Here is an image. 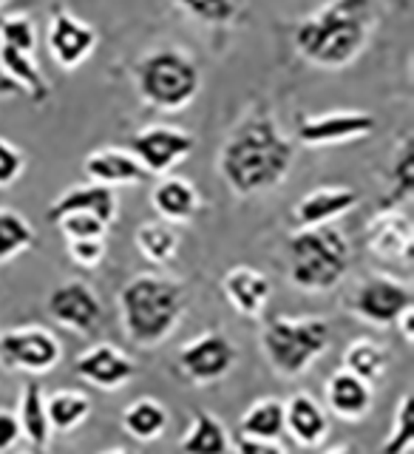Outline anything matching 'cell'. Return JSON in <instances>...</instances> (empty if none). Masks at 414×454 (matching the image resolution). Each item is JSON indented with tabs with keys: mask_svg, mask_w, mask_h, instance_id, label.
<instances>
[{
	"mask_svg": "<svg viewBox=\"0 0 414 454\" xmlns=\"http://www.w3.org/2000/svg\"><path fill=\"white\" fill-rule=\"evenodd\" d=\"M74 375L99 392H117L134 380L137 364L117 344L99 340V344H91L74 358Z\"/></svg>",
	"mask_w": 414,
	"mask_h": 454,
	"instance_id": "7c38bea8",
	"label": "cell"
},
{
	"mask_svg": "<svg viewBox=\"0 0 414 454\" xmlns=\"http://www.w3.org/2000/svg\"><path fill=\"white\" fill-rule=\"evenodd\" d=\"M46 312L57 326L77 335H94L105 318L97 290L85 281L57 284L46 298Z\"/></svg>",
	"mask_w": 414,
	"mask_h": 454,
	"instance_id": "30bf717a",
	"label": "cell"
},
{
	"mask_svg": "<svg viewBox=\"0 0 414 454\" xmlns=\"http://www.w3.org/2000/svg\"><path fill=\"white\" fill-rule=\"evenodd\" d=\"M414 449V397L403 392L397 397L389 432L380 443V454H409Z\"/></svg>",
	"mask_w": 414,
	"mask_h": 454,
	"instance_id": "d6a6232c",
	"label": "cell"
},
{
	"mask_svg": "<svg viewBox=\"0 0 414 454\" xmlns=\"http://www.w3.org/2000/svg\"><path fill=\"white\" fill-rule=\"evenodd\" d=\"M0 46L18 49L26 54H35L37 46V32H35V20L28 14H6L0 18Z\"/></svg>",
	"mask_w": 414,
	"mask_h": 454,
	"instance_id": "836d02e7",
	"label": "cell"
},
{
	"mask_svg": "<svg viewBox=\"0 0 414 454\" xmlns=\"http://www.w3.org/2000/svg\"><path fill=\"white\" fill-rule=\"evenodd\" d=\"M262 352L278 378H301L332 344V326L318 316H273L259 335Z\"/></svg>",
	"mask_w": 414,
	"mask_h": 454,
	"instance_id": "5b68a950",
	"label": "cell"
},
{
	"mask_svg": "<svg viewBox=\"0 0 414 454\" xmlns=\"http://www.w3.org/2000/svg\"><path fill=\"white\" fill-rule=\"evenodd\" d=\"M324 454H358L352 446H335V449H326Z\"/></svg>",
	"mask_w": 414,
	"mask_h": 454,
	"instance_id": "7bdbcfd3",
	"label": "cell"
},
{
	"mask_svg": "<svg viewBox=\"0 0 414 454\" xmlns=\"http://www.w3.org/2000/svg\"><path fill=\"white\" fill-rule=\"evenodd\" d=\"M151 205L160 213V219L168 224L191 222L199 207H202V196H199L196 184L184 176H160V182L151 191Z\"/></svg>",
	"mask_w": 414,
	"mask_h": 454,
	"instance_id": "7402d4cb",
	"label": "cell"
},
{
	"mask_svg": "<svg viewBox=\"0 0 414 454\" xmlns=\"http://www.w3.org/2000/svg\"><path fill=\"white\" fill-rule=\"evenodd\" d=\"M284 434L301 449H318L330 437V411L309 392H295L284 401Z\"/></svg>",
	"mask_w": 414,
	"mask_h": 454,
	"instance_id": "ac0fdd59",
	"label": "cell"
},
{
	"mask_svg": "<svg viewBox=\"0 0 414 454\" xmlns=\"http://www.w3.org/2000/svg\"><path fill=\"white\" fill-rule=\"evenodd\" d=\"M4 4H6V0H0V6H4Z\"/></svg>",
	"mask_w": 414,
	"mask_h": 454,
	"instance_id": "f6af8a7d",
	"label": "cell"
},
{
	"mask_svg": "<svg viewBox=\"0 0 414 454\" xmlns=\"http://www.w3.org/2000/svg\"><path fill=\"white\" fill-rule=\"evenodd\" d=\"M378 120L369 111H326L298 122V142L307 148L344 145L375 131Z\"/></svg>",
	"mask_w": 414,
	"mask_h": 454,
	"instance_id": "4fadbf2b",
	"label": "cell"
},
{
	"mask_svg": "<svg viewBox=\"0 0 414 454\" xmlns=\"http://www.w3.org/2000/svg\"><path fill=\"white\" fill-rule=\"evenodd\" d=\"M60 227V233L66 241H77V239H105L108 224L99 222L91 213H68V216L54 222Z\"/></svg>",
	"mask_w": 414,
	"mask_h": 454,
	"instance_id": "d590c367",
	"label": "cell"
},
{
	"mask_svg": "<svg viewBox=\"0 0 414 454\" xmlns=\"http://www.w3.org/2000/svg\"><path fill=\"white\" fill-rule=\"evenodd\" d=\"M196 148V137L176 125L153 122L139 128L128 139V151L137 156V162L145 168L148 176H168L184 156H191Z\"/></svg>",
	"mask_w": 414,
	"mask_h": 454,
	"instance_id": "9c48e42d",
	"label": "cell"
},
{
	"mask_svg": "<svg viewBox=\"0 0 414 454\" xmlns=\"http://www.w3.org/2000/svg\"><path fill=\"white\" fill-rule=\"evenodd\" d=\"M63 361V344L51 330L40 324L18 326V330L0 333V366L9 372L46 375Z\"/></svg>",
	"mask_w": 414,
	"mask_h": 454,
	"instance_id": "52a82bcc",
	"label": "cell"
},
{
	"mask_svg": "<svg viewBox=\"0 0 414 454\" xmlns=\"http://www.w3.org/2000/svg\"><path fill=\"white\" fill-rule=\"evenodd\" d=\"M222 293L227 298V304H230L238 316L259 321L267 309L269 295H273V281H269L262 270L238 264L222 276Z\"/></svg>",
	"mask_w": 414,
	"mask_h": 454,
	"instance_id": "d6986e66",
	"label": "cell"
},
{
	"mask_svg": "<svg viewBox=\"0 0 414 454\" xmlns=\"http://www.w3.org/2000/svg\"><path fill=\"white\" fill-rule=\"evenodd\" d=\"M122 432L137 440V443H153L160 440L168 429V406L156 397H137L125 409H122Z\"/></svg>",
	"mask_w": 414,
	"mask_h": 454,
	"instance_id": "484cf974",
	"label": "cell"
},
{
	"mask_svg": "<svg viewBox=\"0 0 414 454\" xmlns=\"http://www.w3.org/2000/svg\"><path fill=\"white\" fill-rule=\"evenodd\" d=\"M238 434L259 440L284 437V401L281 397H259L238 418Z\"/></svg>",
	"mask_w": 414,
	"mask_h": 454,
	"instance_id": "f1b7e54d",
	"label": "cell"
},
{
	"mask_svg": "<svg viewBox=\"0 0 414 454\" xmlns=\"http://www.w3.org/2000/svg\"><path fill=\"white\" fill-rule=\"evenodd\" d=\"M134 245L145 259L156 267H165L176 259L179 253V233L168 222H142L134 231Z\"/></svg>",
	"mask_w": 414,
	"mask_h": 454,
	"instance_id": "f546056e",
	"label": "cell"
},
{
	"mask_svg": "<svg viewBox=\"0 0 414 454\" xmlns=\"http://www.w3.org/2000/svg\"><path fill=\"white\" fill-rule=\"evenodd\" d=\"M182 454H230L233 440L227 426L207 409H193L191 426L179 437Z\"/></svg>",
	"mask_w": 414,
	"mask_h": 454,
	"instance_id": "d4e9b609",
	"label": "cell"
},
{
	"mask_svg": "<svg viewBox=\"0 0 414 454\" xmlns=\"http://www.w3.org/2000/svg\"><path fill=\"white\" fill-rule=\"evenodd\" d=\"M361 202V193L352 184H321L309 191L293 205V224L295 231H309V227L335 224L340 216H347Z\"/></svg>",
	"mask_w": 414,
	"mask_h": 454,
	"instance_id": "2e32d148",
	"label": "cell"
},
{
	"mask_svg": "<svg viewBox=\"0 0 414 454\" xmlns=\"http://www.w3.org/2000/svg\"><path fill=\"white\" fill-rule=\"evenodd\" d=\"M82 174L94 184H105V188H122V184H137L148 179L145 168L137 162V156L128 148H97L82 160Z\"/></svg>",
	"mask_w": 414,
	"mask_h": 454,
	"instance_id": "44dd1931",
	"label": "cell"
},
{
	"mask_svg": "<svg viewBox=\"0 0 414 454\" xmlns=\"http://www.w3.org/2000/svg\"><path fill=\"white\" fill-rule=\"evenodd\" d=\"M394 326H397V333H401V338H403V344H414V307L411 309H406L401 318L394 321Z\"/></svg>",
	"mask_w": 414,
	"mask_h": 454,
	"instance_id": "60d3db41",
	"label": "cell"
},
{
	"mask_svg": "<svg viewBox=\"0 0 414 454\" xmlns=\"http://www.w3.org/2000/svg\"><path fill=\"white\" fill-rule=\"evenodd\" d=\"M238 361V352L233 340L219 330H210L188 340L176 355V369L191 383H216L224 375H230V369Z\"/></svg>",
	"mask_w": 414,
	"mask_h": 454,
	"instance_id": "8fae6325",
	"label": "cell"
},
{
	"mask_svg": "<svg viewBox=\"0 0 414 454\" xmlns=\"http://www.w3.org/2000/svg\"><path fill=\"white\" fill-rule=\"evenodd\" d=\"M18 440H20V426H18V418H14V411L0 409V454L12 451L18 446Z\"/></svg>",
	"mask_w": 414,
	"mask_h": 454,
	"instance_id": "ab89813d",
	"label": "cell"
},
{
	"mask_svg": "<svg viewBox=\"0 0 414 454\" xmlns=\"http://www.w3.org/2000/svg\"><path fill=\"white\" fill-rule=\"evenodd\" d=\"M0 71H4V80H9L18 91L28 94V99H32L35 106L49 103L51 85H49L46 74L40 71L35 54L0 46Z\"/></svg>",
	"mask_w": 414,
	"mask_h": 454,
	"instance_id": "cb8c5ba5",
	"label": "cell"
},
{
	"mask_svg": "<svg viewBox=\"0 0 414 454\" xmlns=\"http://www.w3.org/2000/svg\"><path fill=\"white\" fill-rule=\"evenodd\" d=\"M366 250L383 262L411 264L414 224L406 210H378L363 227Z\"/></svg>",
	"mask_w": 414,
	"mask_h": 454,
	"instance_id": "5bb4252c",
	"label": "cell"
},
{
	"mask_svg": "<svg viewBox=\"0 0 414 454\" xmlns=\"http://www.w3.org/2000/svg\"><path fill=\"white\" fill-rule=\"evenodd\" d=\"M375 406V387L361 378L349 375L347 369H335L324 383V409L330 418L358 423Z\"/></svg>",
	"mask_w": 414,
	"mask_h": 454,
	"instance_id": "e0dca14e",
	"label": "cell"
},
{
	"mask_svg": "<svg viewBox=\"0 0 414 454\" xmlns=\"http://www.w3.org/2000/svg\"><path fill=\"white\" fill-rule=\"evenodd\" d=\"M68 213H91V216H97L99 222H105L111 227L117 222V213H120L117 193L105 188V184H94V182L74 184V188H68L66 193L54 199L46 219L54 224L57 219L68 216Z\"/></svg>",
	"mask_w": 414,
	"mask_h": 454,
	"instance_id": "ffe728a7",
	"label": "cell"
},
{
	"mask_svg": "<svg viewBox=\"0 0 414 454\" xmlns=\"http://www.w3.org/2000/svg\"><path fill=\"white\" fill-rule=\"evenodd\" d=\"M295 145L278 128L267 106H253L219 151V176L236 196H255L278 188L293 170Z\"/></svg>",
	"mask_w": 414,
	"mask_h": 454,
	"instance_id": "6da1fadb",
	"label": "cell"
},
{
	"mask_svg": "<svg viewBox=\"0 0 414 454\" xmlns=\"http://www.w3.org/2000/svg\"><path fill=\"white\" fill-rule=\"evenodd\" d=\"M352 247L335 224L295 231L287 239V278L295 290L330 293L347 278Z\"/></svg>",
	"mask_w": 414,
	"mask_h": 454,
	"instance_id": "277c9868",
	"label": "cell"
},
{
	"mask_svg": "<svg viewBox=\"0 0 414 454\" xmlns=\"http://www.w3.org/2000/svg\"><path fill=\"white\" fill-rule=\"evenodd\" d=\"M375 28L372 0H330L295 28V49L318 68H344L363 51Z\"/></svg>",
	"mask_w": 414,
	"mask_h": 454,
	"instance_id": "7a4b0ae2",
	"label": "cell"
},
{
	"mask_svg": "<svg viewBox=\"0 0 414 454\" xmlns=\"http://www.w3.org/2000/svg\"><path fill=\"white\" fill-rule=\"evenodd\" d=\"M99 454H134L131 449H125V446H111L105 451H99Z\"/></svg>",
	"mask_w": 414,
	"mask_h": 454,
	"instance_id": "ee69618b",
	"label": "cell"
},
{
	"mask_svg": "<svg viewBox=\"0 0 414 454\" xmlns=\"http://www.w3.org/2000/svg\"><path fill=\"white\" fill-rule=\"evenodd\" d=\"M23 168H26L23 151L6 137H0V191H6L18 182L23 176Z\"/></svg>",
	"mask_w": 414,
	"mask_h": 454,
	"instance_id": "74e56055",
	"label": "cell"
},
{
	"mask_svg": "<svg viewBox=\"0 0 414 454\" xmlns=\"http://www.w3.org/2000/svg\"><path fill=\"white\" fill-rule=\"evenodd\" d=\"M174 4L188 14H193L196 20L213 23V26L230 23L241 9V0H174Z\"/></svg>",
	"mask_w": 414,
	"mask_h": 454,
	"instance_id": "e575fe53",
	"label": "cell"
},
{
	"mask_svg": "<svg viewBox=\"0 0 414 454\" xmlns=\"http://www.w3.org/2000/svg\"><path fill=\"white\" fill-rule=\"evenodd\" d=\"M134 77L139 97L156 111L188 108L202 89V74H199L193 57L168 46L142 57Z\"/></svg>",
	"mask_w": 414,
	"mask_h": 454,
	"instance_id": "8992f818",
	"label": "cell"
},
{
	"mask_svg": "<svg viewBox=\"0 0 414 454\" xmlns=\"http://www.w3.org/2000/svg\"><path fill=\"white\" fill-rule=\"evenodd\" d=\"M233 451L236 454H287L281 440H259V437H245V434H238L233 440Z\"/></svg>",
	"mask_w": 414,
	"mask_h": 454,
	"instance_id": "f35d334b",
	"label": "cell"
},
{
	"mask_svg": "<svg viewBox=\"0 0 414 454\" xmlns=\"http://www.w3.org/2000/svg\"><path fill=\"white\" fill-rule=\"evenodd\" d=\"M105 239H77V241H66V253L68 259L77 267L94 270L105 262Z\"/></svg>",
	"mask_w": 414,
	"mask_h": 454,
	"instance_id": "8d00e7d4",
	"label": "cell"
},
{
	"mask_svg": "<svg viewBox=\"0 0 414 454\" xmlns=\"http://www.w3.org/2000/svg\"><path fill=\"white\" fill-rule=\"evenodd\" d=\"M414 196V145L411 134L406 131L392 151L389 165V191L380 199V210H403Z\"/></svg>",
	"mask_w": 414,
	"mask_h": 454,
	"instance_id": "83f0119b",
	"label": "cell"
},
{
	"mask_svg": "<svg viewBox=\"0 0 414 454\" xmlns=\"http://www.w3.org/2000/svg\"><path fill=\"white\" fill-rule=\"evenodd\" d=\"M94 49H97L94 28L85 20H80L77 14L57 6L49 23V54L54 57V63L66 71H74L77 66L89 60Z\"/></svg>",
	"mask_w": 414,
	"mask_h": 454,
	"instance_id": "9a60e30c",
	"label": "cell"
},
{
	"mask_svg": "<svg viewBox=\"0 0 414 454\" xmlns=\"http://www.w3.org/2000/svg\"><path fill=\"white\" fill-rule=\"evenodd\" d=\"M125 338L139 349H156L176 333L188 312L184 284L162 273H137L117 295Z\"/></svg>",
	"mask_w": 414,
	"mask_h": 454,
	"instance_id": "3957f363",
	"label": "cell"
},
{
	"mask_svg": "<svg viewBox=\"0 0 414 454\" xmlns=\"http://www.w3.org/2000/svg\"><path fill=\"white\" fill-rule=\"evenodd\" d=\"M14 418H18V426H20V437H26L28 446L35 451H46L51 446L54 432L46 415V392L40 389L37 380L23 383Z\"/></svg>",
	"mask_w": 414,
	"mask_h": 454,
	"instance_id": "603a6c76",
	"label": "cell"
},
{
	"mask_svg": "<svg viewBox=\"0 0 414 454\" xmlns=\"http://www.w3.org/2000/svg\"><path fill=\"white\" fill-rule=\"evenodd\" d=\"M347 307L358 321L383 330V326H394V321L414 307V293L406 281L387 273H375L366 276L352 290Z\"/></svg>",
	"mask_w": 414,
	"mask_h": 454,
	"instance_id": "ba28073f",
	"label": "cell"
},
{
	"mask_svg": "<svg viewBox=\"0 0 414 454\" xmlns=\"http://www.w3.org/2000/svg\"><path fill=\"white\" fill-rule=\"evenodd\" d=\"M340 369H347L349 375L361 378L366 383H375L387 378L389 369V349L375 338H355L340 352Z\"/></svg>",
	"mask_w": 414,
	"mask_h": 454,
	"instance_id": "4316f807",
	"label": "cell"
},
{
	"mask_svg": "<svg viewBox=\"0 0 414 454\" xmlns=\"http://www.w3.org/2000/svg\"><path fill=\"white\" fill-rule=\"evenodd\" d=\"M46 415L51 432H71L91 415V397L77 389H57L46 395Z\"/></svg>",
	"mask_w": 414,
	"mask_h": 454,
	"instance_id": "4dcf8cb0",
	"label": "cell"
},
{
	"mask_svg": "<svg viewBox=\"0 0 414 454\" xmlns=\"http://www.w3.org/2000/svg\"><path fill=\"white\" fill-rule=\"evenodd\" d=\"M6 94H18V89H14V85H12L9 80L0 77V97H6Z\"/></svg>",
	"mask_w": 414,
	"mask_h": 454,
	"instance_id": "b9f144b4",
	"label": "cell"
},
{
	"mask_svg": "<svg viewBox=\"0 0 414 454\" xmlns=\"http://www.w3.org/2000/svg\"><path fill=\"white\" fill-rule=\"evenodd\" d=\"M37 245V233L32 222L20 216L18 210L0 207V264L18 259L20 253L32 250Z\"/></svg>",
	"mask_w": 414,
	"mask_h": 454,
	"instance_id": "1f68e13d",
	"label": "cell"
}]
</instances>
